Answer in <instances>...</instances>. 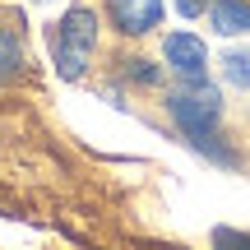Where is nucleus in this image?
Wrapping results in <instances>:
<instances>
[{"mask_svg": "<svg viewBox=\"0 0 250 250\" xmlns=\"http://www.w3.org/2000/svg\"><path fill=\"white\" fill-rule=\"evenodd\" d=\"M208 19H213V28L227 33V37L250 33V0H213V5H208Z\"/></svg>", "mask_w": 250, "mask_h": 250, "instance_id": "39448f33", "label": "nucleus"}, {"mask_svg": "<svg viewBox=\"0 0 250 250\" xmlns=\"http://www.w3.org/2000/svg\"><path fill=\"white\" fill-rule=\"evenodd\" d=\"M93 46H98V14H93L88 5L65 9V19L56 23V33H51L56 74L70 79V83L83 79V70H88V61H93Z\"/></svg>", "mask_w": 250, "mask_h": 250, "instance_id": "f257e3e1", "label": "nucleus"}, {"mask_svg": "<svg viewBox=\"0 0 250 250\" xmlns=\"http://www.w3.org/2000/svg\"><path fill=\"white\" fill-rule=\"evenodd\" d=\"M162 51H167L171 70H176L186 83H208L204 79V74H208V51H204V42H199L195 33H171Z\"/></svg>", "mask_w": 250, "mask_h": 250, "instance_id": "7ed1b4c3", "label": "nucleus"}, {"mask_svg": "<svg viewBox=\"0 0 250 250\" xmlns=\"http://www.w3.org/2000/svg\"><path fill=\"white\" fill-rule=\"evenodd\" d=\"M107 14L125 37H144L162 23V0H107Z\"/></svg>", "mask_w": 250, "mask_h": 250, "instance_id": "20e7f679", "label": "nucleus"}, {"mask_svg": "<svg viewBox=\"0 0 250 250\" xmlns=\"http://www.w3.org/2000/svg\"><path fill=\"white\" fill-rule=\"evenodd\" d=\"M125 65H130V79H134V83H158L153 61H125Z\"/></svg>", "mask_w": 250, "mask_h": 250, "instance_id": "1a4fd4ad", "label": "nucleus"}, {"mask_svg": "<svg viewBox=\"0 0 250 250\" xmlns=\"http://www.w3.org/2000/svg\"><path fill=\"white\" fill-rule=\"evenodd\" d=\"M223 70L236 88H250V51H227L223 56Z\"/></svg>", "mask_w": 250, "mask_h": 250, "instance_id": "6e6552de", "label": "nucleus"}, {"mask_svg": "<svg viewBox=\"0 0 250 250\" xmlns=\"http://www.w3.org/2000/svg\"><path fill=\"white\" fill-rule=\"evenodd\" d=\"M208 5H213V0H176V9H181V14H186V19H195V14H204Z\"/></svg>", "mask_w": 250, "mask_h": 250, "instance_id": "9d476101", "label": "nucleus"}, {"mask_svg": "<svg viewBox=\"0 0 250 250\" xmlns=\"http://www.w3.org/2000/svg\"><path fill=\"white\" fill-rule=\"evenodd\" d=\"M190 144H195V148L204 153V158H213L218 167H227V171H232V167H241V158H236V153L227 148V144L218 139V134H199V139H190Z\"/></svg>", "mask_w": 250, "mask_h": 250, "instance_id": "0eeeda50", "label": "nucleus"}, {"mask_svg": "<svg viewBox=\"0 0 250 250\" xmlns=\"http://www.w3.org/2000/svg\"><path fill=\"white\" fill-rule=\"evenodd\" d=\"M19 74H23V42H19L14 28L0 23V83L19 79Z\"/></svg>", "mask_w": 250, "mask_h": 250, "instance_id": "423d86ee", "label": "nucleus"}, {"mask_svg": "<svg viewBox=\"0 0 250 250\" xmlns=\"http://www.w3.org/2000/svg\"><path fill=\"white\" fill-rule=\"evenodd\" d=\"M171 121L186 130V139H199V134H213L218 116H223V93L208 88V83H190L186 93H171L167 98Z\"/></svg>", "mask_w": 250, "mask_h": 250, "instance_id": "f03ea898", "label": "nucleus"}]
</instances>
